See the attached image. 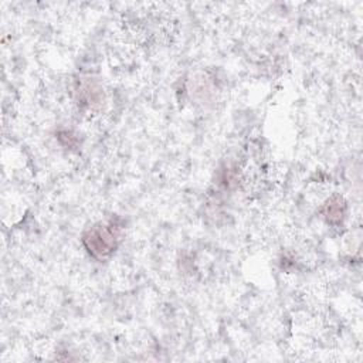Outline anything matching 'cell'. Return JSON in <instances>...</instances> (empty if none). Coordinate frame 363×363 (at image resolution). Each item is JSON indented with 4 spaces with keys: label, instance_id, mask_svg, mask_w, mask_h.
<instances>
[{
    "label": "cell",
    "instance_id": "cell-2",
    "mask_svg": "<svg viewBox=\"0 0 363 363\" xmlns=\"http://www.w3.org/2000/svg\"><path fill=\"white\" fill-rule=\"evenodd\" d=\"M346 211L345 200L340 196H332L325 201V204L320 208V214L325 217V220L330 224H337L342 221Z\"/></svg>",
    "mask_w": 363,
    "mask_h": 363
},
{
    "label": "cell",
    "instance_id": "cell-1",
    "mask_svg": "<svg viewBox=\"0 0 363 363\" xmlns=\"http://www.w3.org/2000/svg\"><path fill=\"white\" fill-rule=\"evenodd\" d=\"M121 230L122 227L119 224V220L111 218L108 221H101L86 228L81 240L89 255L96 259H104L116 250Z\"/></svg>",
    "mask_w": 363,
    "mask_h": 363
}]
</instances>
